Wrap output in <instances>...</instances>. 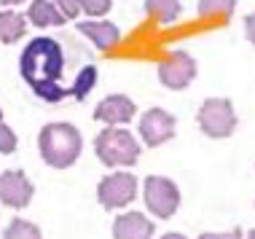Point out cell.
<instances>
[{
    "label": "cell",
    "mask_w": 255,
    "mask_h": 239,
    "mask_svg": "<svg viewBox=\"0 0 255 239\" xmlns=\"http://www.w3.org/2000/svg\"><path fill=\"white\" fill-rule=\"evenodd\" d=\"M245 35H247L250 43H255V11L245 16Z\"/></svg>",
    "instance_id": "603a6c76"
},
{
    "label": "cell",
    "mask_w": 255,
    "mask_h": 239,
    "mask_svg": "<svg viewBox=\"0 0 255 239\" xmlns=\"http://www.w3.org/2000/svg\"><path fill=\"white\" fill-rule=\"evenodd\" d=\"M81 11H86L89 16H105V13L110 11V0H78Z\"/></svg>",
    "instance_id": "ffe728a7"
},
{
    "label": "cell",
    "mask_w": 255,
    "mask_h": 239,
    "mask_svg": "<svg viewBox=\"0 0 255 239\" xmlns=\"http://www.w3.org/2000/svg\"><path fill=\"white\" fill-rule=\"evenodd\" d=\"M84 137H81L78 126L67 124V121H54L46 124L38 134V151L49 167L54 169H67L78 161Z\"/></svg>",
    "instance_id": "7a4b0ae2"
},
{
    "label": "cell",
    "mask_w": 255,
    "mask_h": 239,
    "mask_svg": "<svg viewBox=\"0 0 255 239\" xmlns=\"http://www.w3.org/2000/svg\"><path fill=\"white\" fill-rule=\"evenodd\" d=\"M19 73L27 86L46 102L73 97V89L65 84V51L54 38H32L19 57Z\"/></svg>",
    "instance_id": "6da1fadb"
},
{
    "label": "cell",
    "mask_w": 255,
    "mask_h": 239,
    "mask_svg": "<svg viewBox=\"0 0 255 239\" xmlns=\"http://www.w3.org/2000/svg\"><path fill=\"white\" fill-rule=\"evenodd\" d=\"M153 237V221L142 213H124L113 221V239H150Z\"/></svg>",
    "instance_id": "8fae6325"
},
{
    "label": "cell",
    "mask_w": 255,
    "mask_h": 239,
    "mask_svg": "<svg viewBox=\"0 0 255 239\" xmlns=\"http://www.w3.org/2000/svg\"><path fill=\"white\" fill-rule=\"evenodd\" d=\"M161 239H185L183 234H175V231H169V234H164Z\"/></svg>",
    "instance_id": "cb8c5ba5"
},
{
    "label": "cell",
    "mask_w": 255,
    "mask_h": 239,
    "mask_svg": "<svg viewBox=\"0 0 255 239\" xmlns=\"http://www.w3.org/2000/svg\"><path fill=\"white\" fill-rule=\"evenodd\" d=\"M199 126H202L207 137H215V140L231 137L234 129H237V113H234L231 100L226 97L204 100L202 108H199Z\"/></svg>",
    "instance_id": "277c9868"
},
{
    "label": "cell",
    "mask_w": 255,
    "mask_h": 239,
    "mask_svg": "<svg viewBox=\"0 0 255 239\" xmlns=\"http://www.w3.org/2000/svg\"><path fill=\"white\" fill-rule=\"evenodd\" d=\"M142 199H145L148 210L156 218L167 221V218H172L177 213V207H180V188H177L169 177L150 175V177H145V186H142Z\"/></svg>",
    "instance_id": "5b68a950"
},
{
    "label": "cell",
    "mask_w": 255,
    "mask_h": 239,
    "mask_svg": "<svg viewBox=\"0 0 255 239\" xmlns=\"http://www.w3.org/2000/svg\"><path fill=\"white\" fill-rule=\"evenodd\" d=\"M54 5L59 8V13L65 19H75L81 13V5H78V0H51Z\"/></svg>",
    "instance_id": "44dd1931"
},
{
    "label": "cell",
    "mask_w": 255,
    "mask_h": 239,
    "mask_svg": "<svg viewBox=\"0 0 255 239\" xmlns=\"http://www.w3.org/2000/svg\"><path fill=\"white\" fill-rule=\"evenodd\" d=\"M0 119H3V111H0Z\"/></svg>",
    "instance_id": "4316f807"
},
{
    "label": "cell",
    "mask_w": 255,
    "mask_h": 239,
    "mask_svg": "<svg viewBox=\"0 0 255 239\" xmlns=\"http://www.w3.org/2000/svg\"><path fill=\"white\" fill-rule=\"evenodd\" d=\"M177 121L175 116L167 113L164 108H150L140 116V137L148 148H158L164 142H169L175 137Z\"/></svg>",
    "instance_id": "ba28073f"
},
{
    "label": "cell",
    "mask_w": 255,
    "mask_h": 239,
    "mask_svg": "<svg viewBox=\"0 0 255 239\" xmlns=\"http://www.w3.org/2000/svg\"><path fill=\"white\" fill-rule=\"evenodd\" d=\"M237 11V0H199V16L202 19H226L234 16Z\"/></svg>",
    "instance_id": "9a60e30c"
},
{
    "label": "cell",
    "mask_w": 255,
    "mask_h": 239,
    "mask_svg": "<svg viewBox=\"0 0 255 239\" xmlns=\"http://www.w3.org/2000/svg\"><path fill=\"white\" fill-rule=\"evenodd\" d=\"M3 239H43L40 229L30 221H22V218H13L8 223V229L3 231Z\"/></svg>",
    "instance_id": "e0dca14e"
},
{
    "label": "cell",
    "mask_w": 255,
    "mask_h": 239,
    "mask_svg": "<svg viewBox=\"0 0 255 239\" xmlns=\"http://www.w3.org/2000/svg\"><path fill=\"white\" fill-rule=\"evenodd\" d=\"M196 78V59L188 51H172L158 62V81L167 89H185Z\"/></svg>",
    "instance_id": "52a82bcc"
},
{
    "label": "cell",
    "mask_w": 255,
    "mask_h": 239,
    "mask_svg": "<svg viewBox=\"0 0 255 239\" xmlns=\"http://www.w3.org/2000/svg\"><path fill=\"white\" fill-rule=\"evenodd\" d=\"M78 32L86 35L97 46L100 51H108L110 46H116L121 40V30L113 22H102V19H86V22L78 24Z\"/></svg>",
    "instance_id": "7c38bea8"
},
{
    "label": "cell",
    "mask_w": 255,
    "mask_h": 239,
    "mask_svg": "<svg viewBox=\"0 0 255 239\" xmlns=\"http://www.w3.org/2000/svg\"><path fill=\"white\" fill-rule=\"evenodd\" d=\"M137 113V105L134 100H129L127 94H110V97L100 100L97 108H94V119L102 121L108 126H121V124H129Z\"/></svg>",
    "instance_id": "30bf717a"
},
{
    "label": "cell",
    "mask_w": 255,
    "mask_h": 239,
    "mask_svg": "<svg viewBox=\"0 0 255 239\" xmlns=\"http://www.w3.org/2000/svg\"><path fill=\"white\" fill-rule=\"evenodd\" d=\"M199 239H242V229H234V231H223V234H202Z\"/></svg>",
    "instance_id": "7402d4cb"
},
{
    "label": "cell",
    "mask_w": 255,
    "mask_h": 239,
    "mask_svg": "<svg viewBox=\"0 0 255 239\" xmlns=\"http://www.w3.org/2000/svg\"><path fill=\"white\" fill-rule=\"evenodd\" d=\"M247 239H255V229L250 231V234H247Z\"/></svg>",
    "instance_id": "484cf974"
},
{
    "label": "cell",
    "mask_w": 255,
    "mask_h": 239,
    "mask_svg": "<svg viewBox=\"0 0 255 239\" xmlns=\"http://www.w3.org/2000/svg\"><path fill=\"white\" fill-rule=\"evenodd\" d=\"M94 84H97V67H94V65H84L78 73H75V78H73V97L75 100H84L86 92Z\"/></svg>",
    "instance_id": "ac0fdd59"
},
{
    "label": "cell",
    "mask_w": 255,
    "mask_h": 239,
    "mask_svg": "<svg viewBox=\"0 0 255 239\" xmlns=\"http://www.w3.org/2000/svg\"><path fill=\"white\" fill-rule=\"evenodd\" d=\"M145 11L156 22L169 24L180 16V0H145Z\"/></svg>",
    "instance_id": "2e32d148"
},
{
    "label": "cell",
    "mask_w": 255,
    "mask_h": 239,
    "mask_svg": "<svg viewBox=\"0 0 255 239\" xmlns=\"http://www.w3.org/2000/svg\"><path fill=\"white\" fill-rule=\"evenodd\" d=\"M137 194V177L132 172H113L102 177L97 186V199L105 210H121L134 199Z\"/></svg>",
    "instance_id": "8992f818"
},
{
    "label": "cell",
    "mask_w": 255,
    "mask_h": 239,
    "mask_svg": "<svg viewBox=\"0 0 255 239\" xmlns=\"http://www.w3.org/2000/svg\"><path fill=\"white\" fill-rule=\"evenodd\" d=\"M0 3H3V5H19L22 0H0Z\"/></svg>",
    "instance_id": "d4e9b609"
},
{
    "label": "cell",
    "mask_w": 255,
    "mask_h": 239,
    "mask_svg": "<svg viewBox=\"0 0 255 239\" xmlns=\"http://www.w3.org/2000/svg\"><path fill=\"white\" fill-rule=\"evenodd\" d=\"M27 22H32L35 27H62L67 19L51 0H32V5L27 8Z\"/></svg>",
    "instance_id": "4fadbf2b"
},
{
    "label": "cell",
    "mask_w": 255,
    "mask_h": 239,
    "mask_svg": "<svg viewBox=\"0 0 255 239\" xmlns=\"http://www.w3.org/2000/svg\"><path fill=\"white\" fill-rule=\"evenodd\" d=\"M94 153L100 156L105 167H134L142 153V145L129 129L108 126L94 140Z\"/></svg>",
    "instance_id": "3957f363"
},
{
    "label": "cell",
    "mask_w": 255,
    "mask_h": 239,
    "mask_svg": "<svg viewBox=\"0 0 255 239\" xmlns=\"http://www.w3.org/2000/svg\"><path fill=\"white\" fill-rule=\"evenodd\" d=\"M27 30V19L19 11H0V43L11 46L22 40Z\"/></svg>",
    "instance_id": "5bb4252c"
},
{
    "label": "cell",
    "mask_w": 255,
    "mask_h": 239,
    "mask_svg": "<svg viewBox=\"0 0 255 239\" xmlns=\"http://www.w3.org/2000/svg\"><path fill=\"white\" fill-rule=\"evenodd\" d=\"M32 194H35V186L30 183V177L22 169H5L0 175V202L5 207L24 210L32 202Z\"/></svg>",
    "instance_id": "9c48e42d"
},
{
    "label": "cell",
    "mask_w": 255,
    "mask_h": 239,
    "mask_svg": "<svg viewBox=\"0 0 255 239\" xmlns=\"http://www.w3.org/2000/svg\"><path fill=\"white\" fill-rule=\"evenodd\" d=\"M13 151H16V134L0 119V153H13Z\"/></svg>",
    "instance_id": "d6986e66"
}]
</instances>
